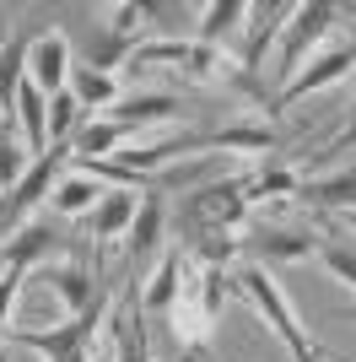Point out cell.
Listing matches in <instances>:
<instances>
[{
    "instance_id": "ffe728a7",
    "label": "cell",
    "mask_w": 356,
    "mask_h": 362,
    "mask_svg": "<svg viewBox=\"0 0 356 362\" xmlns=\"http://www.w3.org/2000/svg\"><path fill=\"white\" fill-rule=\"evenodd\" d=\"M16 124H22V136H28V151L44 157L49 151V98L32 87V81H22V92H16Z\"/></svg>"
},
{
    "instance_id": "9c48e42d",
    "label": "cell",
    "mask_w": 356,
    "mask_h": 362,
    "mask_svg": "<svg viewBox=\"0 0 356 362\" xmlns=\"http://www.w3.org/2000/svg\"><path fill=\"white\" fill-rule=\"evenodd\" d=\"M71 38L65 33H44V38H32V54H28V81L44 98H59L65 81H71Z\"/></svg>"
},
{
    "instance_id": "603a6c76",
    "label": "cell",
    "mask_w": 356,
    "mask_h": 362,
    "mask_svg": "<svg viewBox=\"0 0 356 362\" xmlns=\"http://www.w3.org/2000/svg\"><path fill=\"white\" fill-rule=\"evenodd\" d=\"M130 141V130L114 119H87L71 136V157H119V146Z\"/></svg>"
},
{
    "instance_id": "ac0fdd59",
    "label": "cell",
    "mask_w": 356,
    "mask_h": 362,
    "mask_svg": "<svg viewBox=\"0 0 356 362\" xmlns=\"http://www.w3.org/2000/svg\"><path fill=\"white\" fill-rule=\"evenodd\" d=\"M135 211H141V200H135V189H103V200L87 211V227L92 238H119V233H130Z\"/></svg>"
},
{
    "instance_id": "7402d4cb",
    "label": "cell",
    "mask_w": 356,
    "mask_h": 362,
    "mask_svg": "<svg viewBox=\"0 0 356 362\" xmlns=\"http://www.w3.org/2000/svg\"><path fill=\"white\" fill-rule=\"evenodd\" d=\"M97 200H103V184L71 168V173H59V184H54V195H49V206H54L59 216H87Z\"/></svg>"
},
{
    "instance_id": "1f68e13d",
    "label": "cell",
    "mask_w": 356,
    "mask_h": 362,
    "mask_svg": "<svg viewBox=\"0 0 356 362\" xmlns=\"http://www.w3.org/2000/svg\"><path fill=\"white\" fill-rule=\"evenodd\" d=\"M28 168H32V163H28V151H16L11 141H0V184H11V189H16Z\"/></svg>"
},
{
    "instance_id": "6da1fadb",
    "label": "cell",
    "mask_w": 356,
    "mask_h": 362,
    "mask_svg": "<svg viewBox=\"0 0 356 362\" xmlns=\"http://www.w3.org/2000/svg\"><path fill=\"white\" fill-rule=\"evenodd\" d=\"M249 216V179H227V184H200L189 195H178V233L189 243L216 238V233H237Z\"/></svg>"
},
{
    "instance_id": "4dcf8cb0",
    "label": "cell",
    "mask_w": 356,
    "mask_h": 362,
    "mask_svg": "<svg viewBox=\"0 0 356 362\" xmlns=\"http://www.w3.org/2000/svg\"><path fill=\"white\" fill-rule=\"evenodd\" d=\"M146 16H151V6H141V0H119V6H108V28H114V33H124V38H130V33L141 28Z\"/></svg>"
},
{
    "instance_id": "8fae6325",
    "label": "cell",
    "mask_w": 356,
    "mask_h": 362,
    "mask_svg": "<svg viewBox=\"0 0 356 362\" xmlns=\"http://www.w3.org/2000/svg\"><path fill=\"white\" fill-rule=\"evenodd\" d=\"M194 146H216V151H275V146H281V130H275V124H227V130L184 136V151H194Z\"/></svg>"
},
{
    "instance_id": "d6986e66",
    "label": "cell",
    "mask_w": 356,
    "mask_h": 362,
    "mask_svg": "<svg viewBox=\"0 0 356 362\" xmlns=\"http://www.w3.org/2000/svg\"><path fill=\"white\" fill-rule=\"evenodd\" d=\"M162 227H167V206L162 195H146L141 200V211H135L130 233H124V249H130V259H146L157 243H162Z\"/></svg>"
},
{
    "instance_id": "8992f818",
    "label": "cell",
    "mask_w": 356,
    "mask_h": 362,
    "mask_svg": "<svg viewBox=\"0 0 356 362\" xmlns=\"http://www.w3.org/2000/svg\"><path fill=\"white\" fill-rule=\"evenodd\" d=\"M130 65H173L184 76H222L232 60L222 49H206L200 38H157V44H135Z\"/></svg>"
},
{
    "instance_id": "e0dca14e",
    "label": "cell",
    "mask_w": 356,
    "mask_h": 362,
    "mask_svg": "<svg viewBox=\"0 0 356 362\" xmlns=\"http://www.w3.org/2000/svg\"><path fill=\"white\" fill-rule=\"evenodd\" d=\"M184 276H189V255H162L157 276H151L146 287H141V314H173L178 292H184Z\"/></svg>"
},
{
    "instance_id": "3957f363",
    "label": "cell",
    "mask_w": 356,
    "mask_h": 362,
    "mask_svg": "<svg viewBox=\"0 0 356 362\" xmlns=\"http://www.w3.org/2000/svg\"><path fill=\"white\" fill-rule=\"evenodd\" d=\"M103 314H108V303L97 298L87 314L65 319V325H54V330H11V341H16V346H28V351H38V357H49V362H87L92 335H97Z\"/></svg>"
},
{
    "instance_id": "7c38bea8",
    "label": "cell",
    "mask_w": 356,
    "mask_h": 362,
    "mask_svg": "<svg viewBox=\"0 0 356 362\" xmlns=\"http://www.w3.org/2000/svg\"><path fill=\"white\" fill-rule=\"evenodd\" d=\"M28 54H32V33H11L0 44V124L16 119V92L28 81Z\"/></svg>"
},
{
    "instance_id": "4316f807",
    "label": "cell",
    "mask_w": 356,
    "mask_h": 362,
    "mask_svg": "<svg viewBox=\"0 0 356 362\" xmlns=\"http://www.w3.org/2000/svg\"><path fill=\"white\" fill-rule=\"evenodd\" d=\"M87 119H92V114L76 103V92H71V87L59 92V98H49V141H54V146H65V136H76Z\"/></svg>"
},
{
    "instance_id": "5bb4252c",
    "label": "cell",
    "mask_w": 356,
    "mask_h": 362,
    "mask_svg": "<svg viewBox=\"0 0 356 362\" xmlns=\"http://www.w3.org/2000/svg\"><path fill=\"white\" fill-rule=\"evenodd\" d=\"M297 6H286V0H270V6H249V44H243V71H259V60H265V49L281 38V28H286V16H292Z\"/></svg>"
},
{
    "instance_id": "cb8c5ba5",
    "label": "cell",
    "mask_w": 356,
    "mask_h": 362,
    "mask_svg": "<svg viewBox=\"0 0 356 362\" xmlns=\"http://www.w3.org/2000/svg\"><path fill=\"white\" fill-rule=\"evenodd\" d=\"M243 16H249V6L243 0H210L206 11H200V44L206 49H222V38H232L237 28H243Z\"/></svg>"
},
{
    "instance_id": "9a60e30c",
    "label": "cell",
    "mask_w": 356,
    "mask_h": 362,
    "mask_svg": "<svg viewBox=\"0 0 356 362\" xmlns=\"http://www.w3.org/2000/svg\"><path fill=\"white\" fill-rule=\"evenodd\" d=\"M54 243H59V233L49 222H22L11 238H6V265H11V271H38V265H49Z\"/></svg>"
},
{
    "instance_id": "ba28073f",
    "label": "cell",
    "mask_w": 356,
    "mask_h": 362,
    "mask_svg": "<svg viewBox=\"0 0 356 362\" xmlns=\"http://www.w3.org/2000/svg\"><path fill=\"white\" fill-rule=\"evenodd\" d=\"M38 281H44V292H54L59 298V308L65 314H87L92 303H97V292H92V271L81 265V259H49V265H38Z\"/></svg>"
},
{
    "instance_id": "30bf717a",
    "label": "cell",
    "mask_w": 356,
    "mask_h": 362,
    "mask_svg": "<svg viewBox=\"0 0 356 362\" xmlns=\"http://www.w3.org/2000/svg\"><path fill=\"white\" fill-rule=\"evenodd\" d=\"M237 249H249L254 259H308L319 255V238L313 233H297V227H259L249 238H237Z\"/></svg>"
},
{
    "instance_id": "277c9868",
    "label": "cell",
    "mask_w": 356,
    "mask_h": 362,
    "mask_svg": "<svg viewBox=\"0 0 356 362\" xmlns=\"http://www.w3.org/2000/svg\"><path fill=\"white\" fill-rule=\"evenodd\" d=\"M71 163V146H49L44 157H32V168L22 173V184H16L11 195L0 200V227L6 233H16V227L28 222L32 206H44L49 195H54V184H59V168Z\"/></svg>"
},
{
    "instance_id": "7a4b0ae2",
    "label": "cell",
    "mask_w": 356,
    "mask_h": 362,
    "mask_svg": "<svg viewBox=\"0 0 356 362\" xmlns=\"http://www.w3.org/2000/svg\"><path fill=\"white\" fill-rule=\"evenodd\" d=\"M232 287L243 292V298H249L254 308H259V314H265V325H270L275 335H281V346L292 351V362H324V357H319V346L308 341V330L297 325L292 298L281 292V281H275V276H270L265 265H243V271L232 276Z\"/></svg>"
},
{
    "instance_id": "d4e9b609",
    "label": "cell",
    "mask_w": 356,
    "mask_h": 362,
    "mask_svg": "<svg viewBox=\"0 0 356 362\" xmlns=\"http://www.w3.org/2000/svg\"><path fill=\"white\" fill-rule=\"evenodd\" d=\"M130 54H135V38L114 33L108 22H103V28H92V33H87V65H92V71L114 76V65H124Z\"/></svg>"
},
{
    "instance_id": "44dd1931",
    "label": "cell",
    "mask_w": 356,
    "mask_h": 362,
    "mask_svg": "<svg viewBox=\"0 0 356 362\" xmlns=\"http://www.w3.org/2000/svg\"><path fill=\"white\" fill-rule=\"evenodd\" d=\"M114 362H151V346H146V314L124 303L114 314Z\"/></svg>"
},
{
    "instance_id": "83f0119b",
    "label": "cell",
    "mask_w": 356,
    "mask_h": 362,
    "mask_svg": "<svg viewBox=\"0 0 356 362\" xmlns=\"http://www.w3.org/2000/svg\"><path fill=\"white\" fill-rule=\"evenodd\" d=\"M319 259H324V271L340 281V287L356 292V249L345 238H319Z\"/></svg>"
},
{
    "instance_id": "4fadbf2b",
    "label": "cell",
    "mask_w": 356,
    "mask_h": 362,
    "mask_svg": "<svg viewBox=\"0 0 356 362\" xmlns=\"http://www.w3.org/2000/svg\"><path fill=\"white\" fill-rule=\"evenodd\" d=\"M178 114V98L173 92H124L114 108H108V119L124 124V130H141V124H167Z\"/></svg>"
},
{
    "instance_id": "d6a6232c",
    "label": "cell",
    "mask_w": 356,
    "mask_h": 362,
    "mask_svg": "<svg viewBox=\"0 0 356 362\" xmlns=\"http://www.w3.org/2000/svg\"><path fill=\"white\" fill-rule=\"evenodd\" d=\"M345 146H356V119H351V124H345V136H340V141H335V146H329V151H345Z\"/></svg>"
},
{
    "instance_id": "f546056e",
    "label": "cell",
    "mask_w": 356,
    "mask_h": 362,
    "mask_svg": "<svg viewBox=\"0 0 356 362\" xmlns=\"http://www.w3.org/2000/svg\"><path fill=\"white\" fill-rule=\"evenodd\" d=\"M22 281H28V271H11L6 265V276H0V362H6V341H11V303H16V292H22Z\"/></svg>"
},
{
    "instance_id": "2e32d148",
    "label": "cell",
    "mask_w": 356,
    "mask_h": 362,
    "mask_svg": "<svg viewBox=\"0 0 356 362\" xmlns=\"http://www.w3.org/2000/svg\"><path fill=\"white\" fill-rule=\"evenodd\" d=\"M297 200L319 206V211H356V163L340 168V173H324V179H302Z\"/></svg>"
},
{
    "instance_id": "484cf974",
    "label": "cell",
    "mask_w": 356,
    "mask_h": 362,
    "mask_svg": "<svg viewBox=\"0 0 356 362\" xmlns=\"http://www.w3.org/2000/svg\"><path fill=\"white\" fill-rule=\"evenodd\" d=\"M71 92H76V103L87 108V114H92V108H114L119 98H124L114 76L92 71V65H76V71H71Z\"/></svg>"
},
{
    "instance_id": "836d02e7",
    "label": "cell",
    "mask_w": 356,
    "mask_h": 362,
    "mask_svg": "<svg viewBox=\"0 0 356 362\" xmlns=\"http://www.w3.org/2000/svg\"><path fill=\"white\" fill-rule=\"evenodd\" d=\"M340 319H356V308H340Z\"/></svg>"
},
{
    "instance_id": "52a82bcc",
    "label": "cell",
    "mask_w": 356,
    "mask_h": 362,
    "mask_svg": "<svg viewBox=\"0 0 356 362\" xmlns=\"http://www.w3.org/2000/svg\"><path fill=\"white\" fill-rule=\"evenodd\" d=\"M356 71V44H335V49H324L319 60L308 65V71H297L292 81H286L275 98L265 103V114H281L286 103H297V98H308V92H324V87H335V81H345V76Z\"/></svg>"
},
{
    "instance_id": "5b68a950",
    "label": "cell",
    "mask_w": 356,
    "mask_h": 362,
    "mask_svg": "<svg viewBox=\"0 0 356 362\" xmlns=\"http://www.w3.org/2000/svg\"><path fill=\"white\" fill-rule=\"evenodd\" d=\"M335 16H340V11H335L329 0H308V6H297V11L286 16V28H281V44H275V65H270V71H275V76H297L302 54L329 33Z\"/></svg>"
},
{
    "instance_id": "f1b7e54d",
    "label": "cell",
    "mask_w": 356,
    "mask_h": 362,
    "mask_svg": "<svg viewBox=\"0 0 356 362\" xmlns=\"http://www.w3.org/2000/svg\"><path fill=\"white\" fill-rule=\"evenodd\" d=\"M297 173L292 168H265L259 179H249V200H259V195H297Z\"/></svg>"
}]
</instances>
